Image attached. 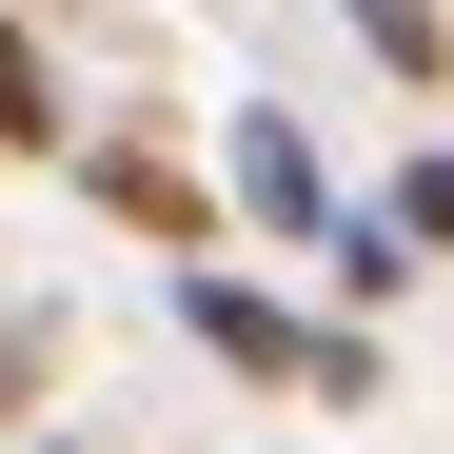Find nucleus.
Wrapping results in <instances>:
<instances>
[{
	"instance_id": "f257e3e1",
	"label": "nucleus",
	"mask_w": 454,
	"mask_h": 454,
	"mask_svg": "<svg viewBox=\"0 0 454 454\" xmlns=\"http://www.w3.org/2000/svg\"><path fill=\"white\" fill-rule=\"evenodd\" d=\"M178 336H198V356H238V375H317V336H296L238 257H198V277H178Z\"/></svg>"
},
{
	"instance_id": "423d86ee",
	"label": "nucleus",
	"mask_w": 454,
	"mask_h": 454,
	"mask_svg": "<svg viewBox=\"0 0 454 454\" xmlns=\"http://www.w3.org/2000/svg\"><path fill=\"white\" fill-rule=\"evenodd\" d=\"M356 40H375V59H395V80H415V99H434V0H356Z\"/></svg>"
},
{
	"instance_id": "20e7f679",
	"label": "nucleus",
	"mask_w": 454,
	"mask_h": 454,
	"mask_svg": "<svg viewBox=\"0 0 454 454\" xmlns=\"http://www.w3.org/2000/svg\"><path fill=\"white\" fill-rule=\"evenodd\" d=\"M59 138H80V119H59V80H40V40L0 20V159H59Z\"/></svg>"
},
{
	"instance_id": "39448f33",
	"label": "nucleus",
	"mask_w": 454,
	"mask_h": 454,
	"mask_svg": "<svg viewBox=\"0 0 454 454\" xmlns=\"http://www.w3.org/2000/svg\"><path fill=\"white\" fill-rule=\"evenodd\" d=\"M434 217H454V178H434V159H395V198H375V238H395V277L434 257Z\"/></svg>"
},
{
	"instance_id": "7ed1b4c3",
	"label": "nucleus",
	"mask_w": 454,
	"mask_h": 454,
	"mask_svg": "<svg viewBox=\"0 0 454 454\" xmlns=\"http://www.w3.org/2000/svg\"><path fill=\"white\" fill-rule=\"evenodd\" d=\"M59 159H80V178H99V217H138V238H198V217H217V198H198V159H159V138H59Z\"/></svg>"
},
{
	"instance_id": "f03ea898",
	"label": "nucleus",
	"mask_w": 454,
	"mask_h": 454,
	"mask_svg": "<svg viewBox=\"0 0 454 454\" xmlns=\"http://www.w3.org/2000/svg\"><path fill=\"white\" fill-rule=\"evenodd\" d=\"M198 198H238L257 238H317V138H296V119H238V138H217V178H198Z\"/></svg>"
}]
</instances>
